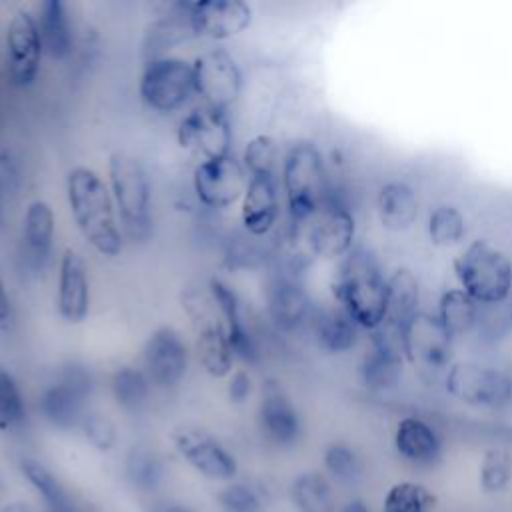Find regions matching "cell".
<instances>
[{
  "instance_id": "33",
  "label": "cell",
  "mask_w": 512,
  "mask_h": 512,
  "mask_svg": "<svg viewBox=\"0 0 512 512\" xmlns=\"http://www.w3.org/2000/svg\"><path fill=\"white\" fill-rule=\"evenodd\" d=\"M108 390L118 408L138 412L148 404L154 386L140 364H120L108 378Z\"/></svg>"
},
{
  "instance_id": "6",
  "label": "cell",
  "mask_w": 512,
  "mask_h": 512,
  "mask_svg": "<svg viewBox=\"0 0 512 512\" xmlns=\"http://www.w3.org/2000/svg\"><path fill=\"white\" fill-rule=\"evenodd\" d=\"M456 286L478 306H502L512 296V260L492 240L476 238L460 248L452 260Z\"/></svg>"
},
{
  "instance_id": "3",
  "label": "cell",
  "mask_w": 512,
  "mask_h": 512,
  "mask_svg": "<svg viewBox=\"0 0 512 512\" xmlns=\"http://www.w3.org/2000/svg\"><path fill=\"white\" fill-rule=\"evenodd\" d=\"M386 278L378 254L360 242L336 262L332 276L334 304L366 334L386 320Z\"/></svg>"
},
{
  "instance_id": "20",
  "label": "cell",
  "mask_w": 512,
  "mask_h": 512,
  "mask_svg": "<svg viewBox=\"0 0 512 512\" xmlns=\"http://www.w3.org/2000/svg\"><path fill=\"white\" fill-rule=\"evenodd\" d=\"M90 378L80 368L64 370L38 394L40 416L58 430L78 428L88 410Z\"/></svg>"
},
{
  "instance_id": "42",
  "label": "cell",
  "mask_w": 512,
  "mask_h": 512,
  "mask_svg": "<svg viewBox=\"0 0 512 512\" xmlns=\"http://www.w3.org/2000/svg\"><path fill=\"white\" fill-rule=\"evenodd\" d=\"M430 490L416 482L394 484L384 498V512H430L434 508Z\"/></svg>"
},
{
  "instance_id": "43",
  "label": "cell",
  "mask_w": 512,
  "mask_h": 512,
  "mask_svg": "<svg viewBox=\"0 0 512 512\" xmlns=\"http://www.w3.org/2000/svg\"><path fill=\"white\" fill-rule=\"evenodd\" d=\"M216 500L224 512H264V498L262 492L240 480L228 482L218 494Z\"/></svg>"
},
{
  "instance_id": "17",
  "label": "cell",
  "mask_w": 512,
  "mask_h": 512,
  "mask_svg": "<svg viewBox=\"0 0 512 512\" xmlns=\"http://www.w3.org/2000/svg\"><path fill=\"white\" fill-rule=\"evenodd\" d=\"M256 424L260 436L274 448H292L304 434L302 414L284 384L276 378H266L258 386Z\"/></svg>"
},
{
  "instance_id": "22",
  "label": "cell",
  "mask_w": 512,
  "mask_h": 512,
  "mask_svg": "<svg viewBox=\"0 0 512 512\" xmlns=\"http://www.w3.org/2000/svg\"><path fill=\"white\" fill-rule=\"evenodd\" d=\"M176 452L204 478L232 482L238 474L234 454L210 432L196 426H178L172 432Z\"/></svg>"
},
{
  "instance_id": "11",
  "label": "cell",
  "mask_w": 512,
  "mask_h": 512,
  "mask_svg": "<svg viewBox=\"0 0 512 512\" xmlns=\"http://www.w3.org/2000/svg\"><path fill=\"white\" fill-rule=\"evenodd\" d=\"M178 148L196 162L218 160L234 154V126L228 112L192 104L176 124Z\"/></svg>"
},
{
  "instance_id": "10",
  "label": "cell",
  "mask_w": 512,
  "mask_h": 512,
  "mask_svg": "<svg viewBox=\"0 0 512 512\" xmlns=\"http://www.w3.org/2000/svg\"><path fill=\"white\" fill-rule=\"evenodd\" d=\"M196 104L232 114L244 92V70L226 46H204L192 58Z\"/></svg>"
},
{
  "instance_id": "14",
  "label": "cell",
  "mask_w": 512,
  "mask_h": 512,
  "mask_svg": "<svg viewBox=\"0 0 512 512\" xmlns=\"http://www.w3.org/2000/svg\"><path fill=\"white\" fill-rule=\"evenodd\" d=\"M44 56L36 14L26 8L14 10L4 28V60L10 84L18 90L34 86Z\"/></svg>"
},
{
  "instance_id": "47",
  "label": "cell",
  "mask_w": 512,
  "mask_h": 512,
  "mask_svg": "<svg viewBox=\"0 0 512 512\" xmlns=\"http://www.w3.org/2000/svg\"><path fill=\"white\" fill-rule=\"evenodd\" d=\"M152 512H194L182 504H176V502H162V504H156L152 508Z\"/></svg>"
},
{
  "instance_id": "13",
  "label": "cell",
  "mask_w": 512,
  "mask_h": 512,
  "mask_svg": "<svg viewBox=\"0 0 512 512\" xmlns=\"http://www.w3.org/2000/svg\"><path fill=\"white\" fill-rule=\"evenodd\" d=\"M192 342L174 324L156 326L144 340L140 366L158 390H172L184 382L192 364Z\"/></svg>"
},
{
  "instance_id": "34",
  "label": "cell",
  "mask_w": 512,
  "mask_h": 512,
  "mask_svg": "<svg viewBox=\"0 0 512 512\" xmlns=\"http://www.w3.org/2000/svg\"><path fill=\"white\" fill-rule=\"evenodd\" d=\"M290 498L298 512H336L332 482L324 472H300L290 486Z\"/></svg>"
},
{
  "instance_id": "29",
  "label": "cell",
  "mask_w": 512,
  "mask_h": 512,
  "mask_svg": "<svg viewBox=\"0 0 512 512\" xmlns=\"http://www.w3.org/2000/svg\"><path fill=\"white\" fill-rule=\"evenodd\" d=\"M34 14L46 58L52 62L70 60L76 50V28L68 6L62 0H44Z\"/></svg>"
},
{
  "instance_id": "19",
  "label": "cell",
  "mask_w": 512,
  "mask_h": 512,
  "mask_svg": "<svg viewBox=\"0 0 512 512\" xmlns=\"http://www.w3.org/2000/svg\"><path fill=\"white\" fill-rule=\"evenodd\" d=\"M206 288L216 306L236 360L246 366L254 364L260 356V340L254 332V324L244 300L234 290V286H230V282L220 276H210L206 280Z\"/></svg>"
},
{
  "instance_id": "9",
  "label": "cell",
  "mask_w": 512,
  "mask_h": 512,
  "mask_svg": "<svg viewBox=\"0 0 512 512\" xmlns=\"http://www.w3.org/2000/svg\"><path fill=\"white\" fill-rule=\"evenodd\" d=\"M402 352L424 384H440L456 360V340L434 312L420 310L402 328Z\"/></svg>"
},
{
  "instance_id": "5",
  "label": "cell",
  "mask_w": 512,
  "mask_h": 512,
  "mask_svg": "<svg viewBox=\"0 0 512 512\" xmlns=\"http://www.w3.org/2000/svg\"><path fill=\"white\" fill-rule=\"evenodd\" d=\"M178 302L192 330L190 342L196 364L206 376L226 380L228 374L238 366V360L208 294L206 282H186L178 292Z\"/></svg>"
},
{
  "instance_id": "30",
  "label": "cell",
  "mask_w": 512,
  "mask_h": 512,
  "mask_svg": "<svg viewBox=\"0 0 512 512\" xmlns=\"http://www.w3.org/2000/svg\"><path fill=\"white\" fill-rule=\"evenodd\" d=\"M422 286L410 266H396L386 278V320L402 330L422 310Z\"/></svg>"
},
{
  "instance_id": "31",
  "label": "cell",
  "mask_w": 512,
  "mask_h": 512,
  "mask_svg": "<svg viewBox=\"0 0 512 512\" xmlns=\"http://www.w3.org/2000/svg\"><path fill=\"white\" fill-rule=\"evenodd\" d=\"M482 306H478L462 288L450 286L442 290L436 300L434 314L442 322V326L454 336V340L466 338L476 332L480 322Z\"/></svg>"
},
{
  "instance_id": "2",
  "label": "cell",
  "mask_w": 512,
  "mask_h": 512,
  "mask_svg": "<svg viewBox=\"0 0 512 512\" xmlns=\"http://www.w3.org/2000/svg\"><path fill=\"white\" fill-rule=\"evenodd\" d=\"M278 180L284 200V224L302 230L334 190L328 160L312 138H294L282 148Z\"/></svg>"
},
{
  "instance_id": "15",
  "label": "cell",
  "mask_w": 512,
  "mask_h": 512,
  "mask_svg": "<svg viewBox=\"0 0 512 512\" xmlns=\"http://www.w3.org/2000/svg\"><path fill=\"white\" fill-rule=\"evenodd\" d=\"M190 186L196 202L204 210L222 214L238 208L248 186V172L236 154L196 162L190 174Z\"/></svg>"
},
{
  "instance_id": "25",
  "label": "cell",
  "mask_w": 512,
  "mask_h": 512,
  "mask_svg": "<svg viewBox=\"0 0 512 512\" xmlns=\"http://www.w3.org/2000/svg\"><path fill=\"white\" fill-rule=\"evenodd\" d=\"M58 220L56 210L46 198H32L20 220V246L28 266L42 270L54 254Z\"/></svg>"
},
{
  "instance_id": "7",
  "label": "cell",
  "mask_w": 512,
  "mask_h": 512,
  "mask_svg": "<svg viewBox=\"0 0 512 512\" xmlns=\"http://www.w3.org/2000/svg\"><path fill=\"white\" fill-rule=\"evenodd\" d=\"M138 96L158 116L184 114L196 100L192 58L178 52L146 58L138 76Z\"/></svg>"
},
{
  "instance_id": "23",
  "label": "cell",
  "mask_w": 512,
  "mask_h": 512,
  "mask_svg": "<svg viewBox=\"0 0 512 512\" xmlns=\"http://www.w3.org/2000/svg\"><path fill=\"white\" fill-rule=\"evenodd\" d=\"M268 320L278 332L294 334L308 328L314 304L298 272L280 268L266 286Z\"/></svg>"
},
{
  "instance_id": "24",
  "label": "cell",
  "mask_w": 512,
  "mask_h": 512,
  "mask_svg": "<svg viewBox=\"0 0 512 512\" xmlns=\"http://www.w3.org/2000/svg\"><path fill=\"white\" fill-rule=\"evenodd\" d=\"M420 208V192L408 178L392 176L376 188V222L390 234H402L410 230L420 216Z\"/></svg>"
},
{
  "instance_id": "44",
  "label": "cell",
  "mask_w": 512,
  "mask_h": 512,
  "mask_svg": "<svg viewBox=\"0 0 512 512\" xmlns=\"http://www.w3.org/2000/svg\"><path fill=\"white\" fill-rule=\"evenodd\" d=\"M224 382H226V398L234 406H244L258 392L254 372L246 364H238Z\"/></svg>"
},
{
  "instance_id": "32",
  "label": "cell",
  "mask_w": 512,
  "mask_h": 512,
  "mask_svg": "<svg viewBox=\"0 0 512 512\" xmlns=\"http://www.w3.org/2000/svg\"><path fill=\"white\" fill-rule=\"evenodd\" d=\"M424 232L434 248L448 250L464 242L468 222L462 208L454 202H436L428 208L424 220Z\"/></svg>"
},
{
  "instance_id": "36",
  "label": "cell",
  "mask_w": 512,
  "mask_h": 512,
  "mask_svg": "<svg viewBox=\"0 0 512 512\" xmlns=\"http://www.w3.org/2000/svg\"><path fill=\"white\" fill-rule=\"evenodd\" d=\"M238 158H240L244 170L248 172V178L250 176H278L282 148L272 134L258 132V134H252L244 142Z\"/></svg>"
},
{
  "instance_id": "26",
  "label": "cell",
  "mask_w": 512,
  "mask_h": 512,
  "mask_svg": "<svg viewBox=\"0 0 512 512\" xmlns=\"http://www.w3.org/2000/svg\"><path fill=\"white\" fill-rule=\"evenodd\" d=\"M394 448L398 456L416 468H434L444 456L440 432L422 416L406 414L394 428Z\"/></svg>"
},
{
  "instance_id": "18",
  "label": "cell",
  "mask_w": 512,
  "mask_h": 512,
  "mask_svg": "<svg viewBox=\"0 0 512 512\" xmlns=\"http://www.w3.org/2000/svg\"><path fill=\"white\" fill-rule=\"evenodd\" d=\"M194 42L222 46L242 36L254 22V8L244 0H188Z\"/></svg>"
},
{
  "instance_id": "35",
  "label": "cell",
  "mask_w": 512,
  "mask_h": 512,
  "mask_svg": "<svg viewBox=\"0 0 512 512\" xmlns=\"http://www.w3.org/2000/svg\"><path fill=\"white\" fill-rule=\"evenodd\" d=\"M20 472L28 480V484L38 492V496L44 500L46 510H78L72 494L66 490L60 478L40 460L22 458Z\"/></svg>"
},
{
  "instance_id": "40",
  "label": "cell",
  "mask_w": 512,
  "mask_h": 512,
  "mask_svg": "<svg viewBox=\"0 0 512 512\" xmlns=\"http://www.w3.org/2000/svg\"><path fill=\"white\" fill-rule=\"evenodd\" d=\"M322 464L326 476L340 484H354L360 480L364 464L360 454L346 442H330L322 452Z\"/></svg>"
},
{
  "instance_id": "46",
  "label": "cell",
  "mask_w": 512,
  "mask_h": 512,
  "mask_svg": "<svg viewBox=\"0 0 512 512\" xmlns=\"http://www.w3.org/2000/svg\"><path fill=\"white\" fill-rule=\"evenodd\" d=\"M336 512H370V508L362 498H352L346 504H342Z\"/></svg>"
},
{
  "instance_id": "49",
  "label": "cell",
  "mask_w": 512,
  "mask_h": 512,
  "mask_svg": "<svg viewBox=\"0 0 512 512\" xmlns=\"http://www.w3.org/2000/svg\"><path fill=\"white\" fill-rule=\"evenodd\" d=\"M510 378H512V372H510Z\"/></svg>"
},
{
  "instance_id": "16",
  "label": "cell",
  "mask_w": 512,
  "mask_h": 512,
  "mask_svg": "<svg viewBox=\"0 0 512 512\" xmlns=\"http://www.w3.org/2000/svg\"><path fill=\"white\" fill-rule=\"evenodd\" d=\"M54 308L68 326L84 324L92 312L90 266L82 250L72 244L64 246L58 256Z\"/></svg>"
},
{
  "instance_id": "8",
  "label": "cell",
  "mask_w": 512,
  "mask_h": 512,
  "mask_svg": "<svg viewBox=\"0 0 512 512\" xmlns=\"http://www.w3.org/2000/svg\"><path fill=\"white\" fill-rule=\"evenodd\" d=\"M440 384L450 398L470 408L502 410L512 402L510 372L488 360L456 358Z\"/></svg>"
},
{
  "instance_id": "27",
  "label": "cell",
  "mask_w": 512,
  "mask_h": 512,
  "mask_svg": "<svg viewBox=\"0 0 512 512\" xmlns=\"http://www.w3.org/2000/svg\"><path fill=\"white\" fill-rule=\"evenodd\" d=\"M306 330L310 332L316 348L330 356H340L354 350L362 336L356 322L336 304L314 306Z\"/></svg>"
},
{
  "instance_id": "39",
  "label": "cell",
  "mask_w": 512,
  "mask_h": 512,
  "mask_svg": "<svg viewBox=\"0 0 512 512\" xmlns=\"http://www.w3.org/2000/svg\"><path fill=\"white\" fill-rule=\"evenodd\" d=\"M512 482V452L492 446L482 454L478 468V484L484 494H500Z\"/></svg>"
},
{
  "instance_id": "28",
  "label": "cell",
  "mask_w": 512,
  "mask_h": 512,
  "mask_svg": "<svg viewBox=\"0 0 512 512\" xmlns=\"http://www.w3.org/2000/svg\"><path fill=\"white\" fill-rule=\"evenodd\" d=\"M194 42L190 20H188V0H178L164 6L158 12L146 32H144V56H162V54H176L178 48Z\"/></svg>"
},
{
  "instance_id": "4",
  "label": "cell",
  "mask_w": 512,
  "mask_h": 512,
  "mask_svg": "<svg viewBox=\"0 0 512 512\" xmlns=\"http://www.w3.org/2000/svg\"><path fill=\"white\" fill-rule=\"evenodd\" d=\"M104 178L126 242L148 240L154 226V194L140 158L126 150L110 152Z\"/></svg>"
},
{
  "instance_id": "45",
  "label": "cell",
  "mask_w": 512,
  "mask_h": 512,
  "mask_svg": "<svg viewBox=\"0 0 512 512\" xmlns=\"http://www.w3.org/2000/svg\"><path fill=\"white\" fill-rule=\"evenodd\" d=\"M14 318H16L14 302H12L6 282L0 276V334H10V330L14 326Z\"/></svg>"
},
{
  "instance_id": "1",
  "label": "cell",
  "mask_w": 512,
  "mask_h": 512,
  "mask_svg": "<svg viewBox=\"0 0 512 512\" xmlns=\"http://www.w3.org/2000/svg\"><path fill=\"white\" fill-rule=\"evenodd\" d=\"M64 198L80 238L98 256L118 258L124 252L126 238L106 178L92 166L74 164L64 176Z\"/></svg>"
},
{
  "instance_id": "37",
  "label": "cell",
  "mask_w": 512,
  "mask_h": 512,
  "mask_svg": "<svg viewBox=\"0 0 512 512\" xmlns=\"http://www.w3.org/2000/svg\"><path fill=\"white\" fill-rule=\"evenodd\" d=\"M124 472L128 482L142 492H152L160 486L164 478L162 458L150 446H132L124 460Z\"/></svg>"
},
{
  "instance_id": "38",
  "label": "cell",
  "mask_w": 512,
  "mask_h": 512,
  "mask_svg": "<svg viewBox=\"0 0 512 512\" xmlns=\"http://www.w3.org/2000/svg\"><path fill=\"white\" fill-rule=\"evenodd\" d=\"M28 420V406L16 376L0 364V430L16 432Z\"/></svg>"
},
{
  "instance_id": "21",
  "label": "cell",
  "mask_w": 512,
  "mask_h": 512,
  "mask_svg": "<svg viewBox=\"0 0 512 512\" xmlns=\"http://www.w3.org/2000/svg\"><path fill=\"white\" fill-rule=\"evenodd\" d=\"M238 218L246 238L268 240L284 222V200L278 176H250L238 204Z\"/></svg>"
},
{
  "instance_id": "48",
  "label": "cell",
  "mask_w": 512,
  "mask_h": 512,
  "mask_svg": "<svg viewBox=\"0 0 512 512\" xmlns=\"http://www.w3.org/2000/svg\"><path fill=\"white\" fill-rule=\"evenodd\" d=\"M4 512H28V510L22 508V506H10V508H6Z\"/></svg>"
},
{
  "instance_id": "41",
  "label": "cell",
  "mask_w": 512,
  "mask_h": 512,
  "mask_svg": "<svg viewBox=\"0 0 512 512\" xmlns=\"http://www.w3.org/2000/svg\"><path fill=\"white\" fill-rule=\"evenodd\" d=\"M78 430L94 450L104 452V454L112 452L120 440V430H118V424L114 422V418L108 416L106 412L94 410V408L86 410V414L82 416V420L78 424Z\"/></svg>"
},
{
  "instance_id": "12",
  "label": "cell",
  "mask_w": 512,
  "mask_h": 512,
  "mask_svg": "<svg viewBox=\"0 0 512 512\" xmlns=\"http://www.w3.org/2000/svg\"><path fill=\"white\" fill-rule=\"evenodd\" d=\"M406 358L402 352V330L382 322L368 332V342L356 364L358 384L374 394L394 392L406 372Z\"/></svg>"
}]
</instances>
